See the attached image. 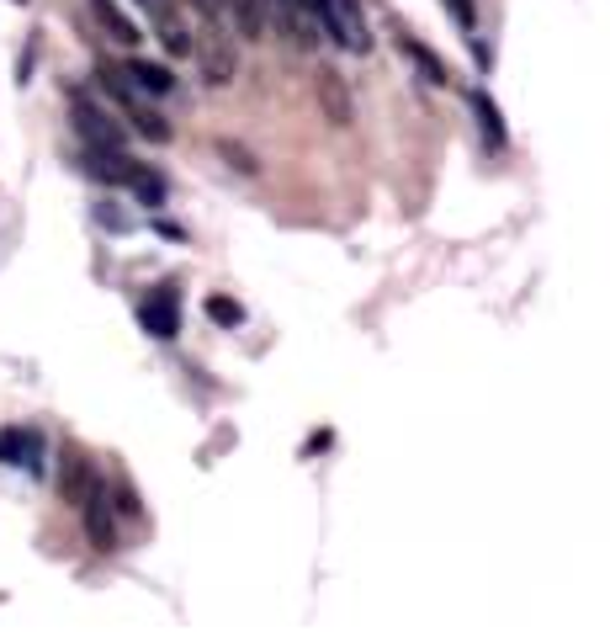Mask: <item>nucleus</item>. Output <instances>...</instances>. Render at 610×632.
<instances>
[{
    "label": "nucleus",
    "instance_id": "19",
    "mask_svg": "<svg viewBox=\"0 0 610 632\" xmlns=\"http://www.w3.org/2000/svg\"><path fill=\"white\" fill-rule=\"evenodd\" d=\"M91 474H86V457L80 452H64V494H86Z\"/></svg>",
    "mask_w": 610,
    "mask_h": 632
},
{
    "label": "nucleus",
    "instance_id": "24",
    "mask_svg": "<svg viewBox=\"0 0 610 632\" xmlns=\"http://www.w3.org/2000/svg\"><path fill=\"white\" fill-rule=\"evenodd\" d=\"M133 5H144V11H154V5H165V0H133Z\"/></svg>",
    "mask_w": 610,
    "mask_h": 632
},
{
    "label": "nucleus",
    "instance_id": "20",
    "mask_svg": "<svg viewBox=\"0 0 610 632\" xmlns=\"http://www.w3.org/2000/svg\"><path fill=\"white\" fill-rule=\"evenodd\" d=\"M441 5H446V16H452L462 32H478V11H473V0H441Z\"/></svg>",
    "mask_w": 610,
    "mask_h": 632
},
{
    "label": "nucleus",
    "instance_id": "16",
    "mask_svg": "<svg viewBox=\"0 0 610 632\" xmlns=\"http://www.w3.org/2000/svg\"><path fill=\"white\" fill-rule=\"evenodd\" d=\"M127 187H133V197L144 202V208H165V197H170V187H165V176L154 170V165H133V176H127Z\"/></svg>",
    "mask_w": 610,
    "mask_h": 632
},
{
    "label": "nucleus",
    "instance_id": "11",
    "mask_svg": "<svg viewBox=\"0 0 610 632\" xmlns=\"http://www.w3.org/2000/svg\"><path fill=\"white\" fill-rule=\"evenodd\" d=\"M80 165H86V176L107 181V187H127V176H133V165H138V159L127 155V149H86Z\"/></svg>",
    "mask_w": 610,
    "mask_h": 632
},
{
    "label": "nucleus",
    "instance_id": "5",
    "mask_svg": "<svg viewBox=\"0 0 610 632\" xmlns=\"http://www.w3.org/2000/svg\"><path fill=\"white\" fill-rule=\"evenodd\" d=\"M138 324L149 330L154 341H176L181 335V292H176V282H159L138 303Z\"/></svg>",
    "mask_w": 610,
    "mask_h": 632
},
{
    "label": "nucleus",
    "instance_id": "10",
    "mask_svg": "<svg viewBox=\"0 0 610 632\" xmlns=\"http://www.w3.org/2000/svg\"><path fill=\"white\" fill-rule=\"evenodd\" d=\"M398 54L414 64V75L425 80L430 91H446V86H452V69L435 59V54H430V48L420 43V37H414V32H398Z\"/></svg>",
    "mask_w": 610,
    "mask_h": 632
},
{
    "label": "nucleus",
    "instance_id": "17",
    "mask_svg": "<svg viewBox=\"0 0 610 632\" xmlns=\"http://www.w3.org/2000/svg\"><path fill=\"white\" fill-rule=\"evenodd\" d=\"M202 309H208V319H213L218 330H239V324H244V303H239V298H229V292H213Z\"/></svg>",
    "mask_w": 610,
    "mask_h": 632
},
{
    "label": "nucleus",
    "instance_id": "22",
    "mask_svg": "<svg viewBox=\"0 0 610 632\" xmlns=\"http://www.w3.org/2000/svg\"><path fill=\"white\" fill-rule=\"evenodd\" d=\"M96 223H107V229H117V234H127L133 223L122 219V213H112V208H96Z\"/></svg>",
    "mask_w": 610,
    "mask_h": 632
},
{
    "label": "nucleus",
    "instance_id": "14",
    "mask_svg": "<svg viewBox=\"0 0 610 632\" xmlns=\"http://www.w3.org/2000/svg\"><path fill=\"white\" fill-rule=\"evenodd\" d=\"M223 16L239 32V43H255L266 32V0H223Z\"/></svg>",
    "mask_w": 610,
    "mask_h": 632
},
{
    "label": "nucleus",
    "instance_id": "7",
    "mask_svg": "<svg viewBox=\"0 0 610 632\" xmlns=\"http://www.w3.org/2000/svg\"><path fill=\"white\" fill-rule=\"evenodd\" d=\"M86 537H91L96 553H112L117 547V510H112V489L107 484H91L86 494Z\"/></svg>",
    "mask_w": 610,
    "mask_h": 632
},
{
    "label": "nucleus",
    "instance_id": "8",
    "mask_svg": "<svg viewBox=\"0 0 610 632\" xmlns=\"http://www.w3.org/2000/svg\"><path fill=\"white\" fill-rule=\"evenodd\" d=\"M0 463H5V468H27V474H43V431H27V425H5V431H0Z\"/></svg>",
    "mask_w": 610,
    "mask_h": 632
},
{
    "label": "nucleus",
    "instance_id": "2",
    "mask_svg": "<svg viewBox=\"0 0 610 632\" xmlns=\"http://www.w3.org/2000/svg\"><path fill=\"white\" fill-rule=\"evenodd\" d=\"M69 117H75V133L86 138V149H127V127L107 107H96L86 91H69Z\"/></svg>",
    "mask_w": 610,
    "mask_h": 632
},
{
    "label": "nucleus",
    "instance_id": "3",
    "mask_svg": "<svg viewBox=\"0 0 610 632\" xmlns=\"http://www.w3.org/2000/svg\"><path fill=\"white\" fill-rule=\"evenodd\" d=\"M197 64H202V80L223 91V86H234V75H239V54H234V37H229V22H208V32L197 37Z\"/></svg>",
    "mask_w": 610,
    "mask_h": 632
},
{
    "label": "nucleus",
    "instance_id": "13",
    "mask_svg": "<svg viewBox=\"0 0 610 632\" xmlns=\"http://www.w3.org/2000/svg\"><path fill=\"white\" fill-rule=\"evenodd\" d=\"M122 75L138 86L144 96H170L176 91V75H170V64H154V59H127L122 64Z\"/></svg>",
    "mask_w": 610,
    "mask_h": 632
},
{
    "label": "nucleus",
    "instance_id": "12",
    "mask_svg": "<svg viewBox=\"0 0 610 632\" xmlns=\"http://www.w3.org/2000/svg\"><path fill=\"white\" fill-rule=\"evenodd\" d=\"M467 107H473V117H478V127H483V144H488V149H504V144H510V127H504L499 101H493L483 86H473V91H467Z\"/></svg>",
    "mask_w": 610,
    "mask_h": 632
},
{
    "label": "nucleus",
    "instance_id": "1",
    "mask_svg": "<svg viewBox=\"0 0 610 632\" xmlns=\"http://www.w3.org/2000/svg\"><path fill=\"white\" fill-rule=\"evenodd\" d=\"M308 11H313L324 43H340L345 54H371V27H366L361 0H308Z\"/></svg>",
    "mask_w": 610,
    "mask_h": 632
},
{
    "label": "nucleus",
    "instance_id": "9",
    "mask_svg": "<svg viewBox=\"0 0 610 632\" xmlns=\"http://www.w3.org/2000/svg\"><path fill=\"white\" fill-rule=\"evenodd\" d=\"M154 32H159V48L170 54V59H191V48H197V37H191V27L181 22V11L165 0V5H154Z\"/></svg>",
    "mask_w": 610,
    "mask_h": 632
},
{
    "label": "nucleus",
    "instance_id": "23",
    "mask_svg": "<svg viewBox=\"0 0 610 632\" xmlns=\"http://www.w3.org/2000/svg\"><path fill=\"white\" fill-rule=\"evenodd\" d=\"M330 442H335L330 431H313V436L303 442V457H313V452H330Z\"/></svg>",
    "mask_w": 610,
    "mask_h": 632
},
{
    "label": "nucleus",
    "instance_id": "15",
    "mask_svg": "<svg viewBox=\"0 0 610 632\" xmlns=\"http://www.w3.org/2000/svg\"><path fill=\"white\" fill-rule=\"evenodd\" d=\"M96 22H101V32H112V43H122V48H133L138 43V27L127 22V11H122L117 0H91Z\"/></svg>",
    "mask_w": 610,
    "mask_h": 632
},
{
    "label": "nucleus",
    "instance_id": "21",
    "mask_svg": "<svg viewBox=\"0 0 610 632\" xmlns=\"http://www.w3.org/2000/svg\"><path fill=\"white\" fill-rule=\"evenodd\" d=\"M191 5H197L202 22H229V16H223V0H191Z\"/></svg>",
    "mask_w": 610,
    "mask_h": 632
},
{
    "label": "nucleus",
    "instance_id": "4",
    "mask_svg": "<svg viewBox=\"0 0 610 632\" xmlns=\"http://www.w3.org/2000/svg\"><path fill=\"white\" fill-rule=\"evenodd\" d=\"M266 22H271L292 48H303L313 54L324 37H319V22H313V11H308V0H266Z\"/></svg>",
    "mask_w": 610,
    "mask_h": 632
},
{
    "label": "nucleus",
    "instance_id": "18",
    "mask_svg": "<svg viewBox=\"0 0 610 632\" xmlns=\"http://www.w3.org/2000/svg\"><path fill=\"white\" fill-rule=\"evenodd\" d=\"M218 155L229 159V170H239V176H260V159L249 155L244 144H234V138H218Z\"/></svg>",
    "mask_w": 610,
    "mask_h": 632
},
{
    "label": "nucleus",
    "instance_id": "6",
    "mask_svg": "<svg viewBox=\"0 0 610 632\" xmlns=\"http://www.w3.org/2000/svg\"><path fill=\"white\" fill-rule=\"evenodd\" d=\"M313 101H319L324 123H335V127H351V123H356V101H351V86H345V75H340V69H330V64L313 75Z\"/></svg>",
    "mask_w": 610,
    "mask_h": 632
}]
</instances>
